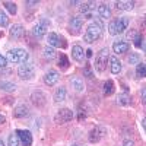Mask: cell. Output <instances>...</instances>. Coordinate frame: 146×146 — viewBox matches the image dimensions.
I'll return each instance as SVG.
<instances>
[{
  "label": "cell",
  "instance_id": "10",
  "mask_svg": "<svg viewBox=\"0 0 146 146\" xmlns=\"http://www.w3.org/2000/svg\"><path fill=\"white\" fill-rule=\"evenodd\" d=\"M31 101L35 107H44L45 102H47V96L44 95V92L41 91H35L32 95H31Z\"/></svg>",
  "mask_w": 146,
  "mask_h": 146
},
{
  "label": "cell",
  "instance_id": "1",
  "mask_svg": "<svg viewBox=\"0 0 146 146\" xmlns=\"http://www.w3.org/2000/svg\"><path fill=\"white\" fill-rule=\"evenodd\" d=\"M101 34H102V25H101L100 22H92V23H89V25H88L83 40L86 41L88 44H91V42L98 40L100 36H101Z\"/></svg>",
  "mask_w": 146,
  "mask_h": 146
},
{
  "label": "cell",
  "instance_id": "3",
  "mask_svg": "<svg viewBox=\"0 0 146 146\" xmlns=\"http://www.w3.org/2000/svg\"><path fill=\"white\" fill-rule=\"evenodd\" d=\"M108 60H110V51H108V48H102V50L96 54V58H95V69L98 70V72H104V70L107 69Z\"/></svg>",
  "mask_w": 146,
  "mask_h": 146
},
{
  "label": "cell",
  "instance_id": "15",
  "mask_svg": "<svg viewBox=\"0 0 146 146\" xmlns=\"http://www.w3.org/2000/svg\"><path fill=\"white\" fill-rule=\"evenodd\" d=\"M129 48L130 47H129V44L126 41H115L113 44V51L115 54H124V53L129 51Z\"/></svg>",
  "mask_w": 146,
  "mask_h": 146
},
{
  "label": "cell",
  "instance_id": "44",
  "mask_svg": "<svg viewBox=\"0 0 146 146\" xmlns=\"http://www.w3.org/2000/svg\"><path fill=\"white\" fill-rule=\"evenodd\" d=\"M0 146H5V143H3V140L0 139Z\"/></svg>",
  "mask_w": 146,
  "mask_h": 146
},
{
  "label": "cell",
  "instance_id": "24",
  "mask_svg": "<svg viewBox=\"0 0 146 146\" xmlns=\"http://www.w3.org/2000/svg\"><path fill=\"white\" fill-rule=\"evenodd\" d=\"M42 56L47 58V60H53L54 57H56V50L53 47H50V45H47L44 50H42Z\"/></svg>",
  "mask_w": 146,
  "mask_h": 146
},
{
  "label": "cell",
  "instance_id": "45",
  "mask_svg": "<svg viewBox=\"0 0 146 146\" xmlns=\"http://www.w3.org/2000/svg\"><path fill=\"white\" fill-rule=\"evenodd\" d=\"M73 146H78V145H73Z\"/></svg>",
  "mask_w": 146,
  "mask_h": 146
},
{
  "label": "cell",
  "instance_id": "25",
  "mask_svg": "<svg viewBox=\"0 0 146 146\" xmlns=\"http://www.w3.org/2000/svg\"><path fill=\"white\" fill-rule=\"evenodd\" d=\"M70 83H72V86L75 88L78 92H80V91L83 89V80H82L80 78H76V76L72 78V79H70Z\"/></svg>",
  "mask_w": 146,
  "mask_h": 146
},
{
  "label": "cell",
  "instance_id": "14",
  "mask_svg": "<svg viewBox=\"0 0 146 146\" xmlns=\"http://www.w3.org/2000/svg\"><path fill=\"white\" fill-rule=\"evenodd\" d=\"M104 135H105V129L96 127V129H94V130L89 133V142H91V143H98Z\"/></svg>",
  "mask_w": 146,
  "mask_h": 146
},
{
  "label": "cell",
  "instance_id": "40",
  "mask_svg": "<svg viewBox=\"0 0 146 146\" xmlns=\"http://www.w3.org/2000/svg\"><path fill=\"white\" fill-rule=\"evenodd\" d=\"M35 5H38V2H27V6H35Z\"/></svg>",
  "mask_w": 146,
  "mask_h": 146
},
{
  "label": "cell",
  "instance_id": "17",
  "mask_svg": "<svg viewBox=\"0 0 146 146\" xmlns=\"http://www.w3.org/2000/svg\"><path fill=\"white\" fill-rule=\"evenodd\" d=\"M13 115L16 117V118H23V117H27V115H29V108L27 107V105H18L16 108H15V111H13Z\"/></svg>",
  "mask_w": 146,
  "mask_h": 146
},
{
  "label": "cell",
  "instance_id": "21",
  "mask_svg": "<svg viewBox=\"0 0 146 146\" xmlns=\"http://www.w3.org/2000/svg\"><path fill=\"white\" fill-rule=\"evenodd\" d=\"M66 95H67V92H66V88H58L57 91H56V94H54V101L56 102H63L64 100H66Z\"/></svg>",
  "mask_w": 146,
  "mask_h": 146
},
{
  "label": "cell",
  "instance_id": "8",
  "mask_svg": "<svg viewBox=\"0 0 146 146\" xmlns=\"http://www.w3.org/2000/svg\"><path fill=\"white\" fill-rule=\"evenodd\" d=\"M113 23H114V28H115V34H121L129 27V18H126V16L117 18V19L113 21Z\"/></svg>",
  "mask_w": 146,
  "mask_h": 146
},
{
  "label": "cell",
  "instance_id": "28",
  "mask_svg": "<svg viewBox=\"0 0 146 146\" xmlns=\"http://www.w3.org/2000/svg\"><path fill=\"white\" fill-rule=\"evenodd\" d=\"M117 102H118L120 105H129V104H130V96H129V94H120L118 98H117Z\"/></svg>",
  "mask_w": 146,
  "mask_h": 146
},
{
  "label": "cell",
  "instance_id": "5",
  "mask_svg": "<svg viewBox=\"0 0 146 146\" xmlns=\"http://www.w3.org/2000/svg\"><path fill=\"white\" fill-rule=\"evenodd\" d=\"M18 75L21 79L23 80H29L35 76V70H34V66L29 64V63H25V64H21L19 69H18Z\"/></svg>",
  "mask_w": 146,
  "mask_h": 146
},
{
  "label": "cell",
  "instance_id": "27",
  "mask_svg": "<svg viewBox=\"0 0 146 146\" xmlns=\"http://www.w3.org/2000/svg\"><path fill=\"white\" fill-rule=\"evenodd\" d=\"M3 6L9 10V13H10V15H16V12H18L16 3H13V2H3Z\"/></svg>",
  "mask_w": 146,
  "mask_h": 146
},
{
  "label": "cell",
  "instance_id": "41",
  "mask_svg": "<svg viewBox=\"0 0 146 146\" xmlns=\"http://www.w3.org/2000/svg\"><path fill=\"white\" fill-rule=\"evenodd\" d=\"M142 126H143V129H145V131H146V117L142 120Z\"/></svg>",
  "mask_w": 146,
  "mask_h": 146
},
{
  "label": "cell",
  "instance_id": "11",
  "mask_svg": "<svg viewBox=\"0 0 146 146\" xmlns=\"http://www.w3.org/2000/svg\"><path fill=\"white\" fill-rule=\"evenodd\" d=\"M60 76H58V73L56 70H48L45 75H44V83L47 85V86H53V85H56L58 82Z\"/></svg>",
  "mask_w": 146,
  "mask_h": 146
},
{
  "label": "cell",
  "instance_id": "20",
  "mask_svg": "<svg viewBox=\"0 0 146 146\" xmlns=\"http://www.w3.org/2000/svg\"><path fill=\"white\" fill-rule=\"evenodd\" d=\"M98 13L102 19H108V18H111V10H110V7L107 5H100L98 6Z\"/></svg>",
  "mask_w": 146,
  "mask_h": 146
},
{
  "label": "cell",
  "instance_id": "18",
  "mask_svg": "<svg viewBox=\"0 0 146 146\" xmlns=\"http://www.w3.org/2000/svg\"><path fill=\"white\" fill-rule=\"evenodd\" d=\"M110 63H111V73L113 75H118V73L121 72V63L120 60L117 57H110Z\"/></svg>",
  "mask_w": 146,
  "mask_h": 146
},
{
  "label": "cell",
  "instance_id": "39",
  "mask_svg": "<svg viewBox=\"0 0 146 146\" xmlns=\"http://www.w3.org/2000/svg\"><path fill=\"white\" fill-rule=\"evenodd\" d=\"M123 146H135V143H133L131 140H124V143H123Z\"/></svg>",
  "mask_w": 146,
  "mask_h": 146
},
{
  "label": "cell",
  "instance_id": "23",
  "mask_svg": "<svg viewBox=\"0 0 146 146\" xmlns=\"http://www.w3.org/2000/svg\"><path fill=\"white\" fill-rule=\"evenodd\" d=\"M115 7L120 10H131L135 7V2H115Z\"/></svg>",
  "mask_w": 146,
  "mask_h": 146
},
{
  "label": "cell",
  "instance_id": "9",
  "mask_svg": "<svg viewBox=\"0 0 146 146\" xmlns=\"http://www.w3.org/2000/svg\"><path fill=\"white\" fill-rule=\"evenodd\" d=\"M16 135L19 136L22 146H31L32 145V135L29 130H16Z\"/></svg>",
  "mask_w": 146,
  "mask_h": 146
},
{
  "label": "cell",
  "instance_id": "6",
  "mask_svg": "<svg viewBox=\"0 0 146 146\" xmlns=\"http://www.w3.org/2000/svg\"><path fill=\"white\" fill-rule=\"evenodd\" d=\"M47 41H48V45L50 47H62V48H66V40L63 36H60L56 32H50L47 35Z\"/></svg>",
  "mask_w": 146,
  "mask_h": 146
},
{
  "label": "cell",
  "instance_id": "38",
  "mask_svg": "<svg viewBox=\"0 0 146 146\" xmlns=\"http://www.w3.org/2000/svg\"><path fill=\"white\" fill-rule=\"evenodd\" d=\"M142 101H143V102H146V88H143V89H142Z\"/></svg>",
  "mask_w": 146,
  "mask_h": 146
},
{
  "label": "cell",
  "instance_id": "13",
  "mask_svg": "<svg viewBox=\"0 0 146 146\" xmlns=\"http://www.w3.org/2000/svg\"><path fill=\"white\" fill-rule=\"evenodd\" d=\"M82 25H83V19L79 16H75L69 21V29L72 34H78L82 29Z\"/></svg>",
  "mask_w": 146,
  "mask_h": 146
},
{
  "label": "cell",
  "instance_id": "36",
  "mask_svg": "<svg viewBox=\"0 0 146 146\" xmlns=\"http://www.w3.org/2000/svg\"><path fill=\"white\" fill-rule=\"evenodd\" d=\"M135 45H136V47H139V48L143 45V44H142V36H140V35H137V36H136V40H135Z\"/></svg>",
  "mask_w": 146,
  "mask_h": 146
},
{
  "label": "cell",
  "instance_id": "34",
  "mask_svg": "<svg viewBox=\"0 0 146 146\" xmlns=\"http://www.w3.org/2000/svg\"><path fill=\"white\" fill-rule=\"evenodd\" d=\"M136 36H137V32H136L135 29L129 31V34H127V38H129V40H136Z\"/></svg>",
  "mask_w": 146,
  "mask_h": 146
},
{
  "label": "cell",
  "instance_id": "33",
  "mask_svg": "<svg viewBox=\"0 0 146 146\" xmlns=\"http://www.w3.org/2000/svg\"><path fill=\"white\" fill-rule=\"evenodd\" d=\"M58 66L62 67V69H67V67H69V60H67V57H66L64 54H62V57H60Z\"/></svg>",
  "mask_w": 146,
  "mask_h": 146
},
{
  "label": "cell",
  "instance_id": "43",
  "mask_svg": "<svg viewBox=\"0 0 146 146\" xmlns=\"http://www.w3.org/2000/svg\"><path fill=\"white\" fill-rule=\"evenodd\" d=\"M91 56H92V50H88L86 51V57H91Z\"/></svg>",
  "mask_w": 146,
  "mask_h": 146
},
{
  "label": "cell",
  "instance_id": "29",
  "mask_svg": "<svg viewBox=\"0 0 146 146\" xmlns=\"http://www.w3.org/2000/svg\"><path fill=\"white\" fill-rule=\"evenodd\" d=\"M9 146H21V140L16 133H12L9 136Z\"/></svg>",
  "mask_w": 146,
  "mask_h": 146
},
{
  "label": "cell",
  "instance_id": "42",
  "mask_svg": "<svg viewBox=\"0 0 146 146\" xmlns=\"http://www.w3.org/2000/svg\"><path fill=\"white\" fill-rule=\"evenodd\" d=\"M5 121H6V120H5V117H3V115H0V124H3Z\"/></svg>",
  "mask_w": 146,
  "mask_h": 146
},
{
  "label": "cell",
  "instance_id": "19",
  "mask_svg": "<svg viewBox=\"0 0 146 146\" xmlns=\"http://www.w3.org/2000/svg\"><path fill=\"white\" fill-rule=\"evenodd\" d=\"M23 34H25V29H23L22 25H13L10 28V36L12 38H21Z\"/></svg>",
  "mask_w": 146,
  "mask_h": 146
},
{
  "label": "cell",
  "instance_id": "30",
  "mask_svg": "<svg viewBox=\"0 0 146 146\" xmlns=\"http://www.w3.org/2000/svg\"><path fill=\"white\" fill-rule=\"evenodd\" d=\"M136 75L139 78H146V64L143 63H139L137 67H136Z\"/></svg>",
  "mask_w": 146,
  "mask_h": 146
},
{
  "label": "cell",
  "instance_id": "4",
  "mask_svg": "<svg viewBox=\"0 0 146 146\" xmlns=\"http://www.w3.org/2000/svg\"><path fill=\"white\" fill-rule=\"evenodd\" d=\"M73 117H75V113H73L70 108H62L56 114L54 120H56L57 124H64V123H69L70 120H73Z\"/></svg>",
  "mask_w": 146,
  "mask_h": 146
},
{
  "label": "cell",
  "instance_id": "35",
  "mask_svg": "<svg viewBox=\"0 0 146 146\" xmlns=\"http://www.w3.org/2000/svg\"><path fill=\"white\" fill-rule=\"evenodd\" d=\"M6 66H7V58L0 54V67H6Z\"/></svg>",
  "mask_w": 146,
  "mask_h": 146
},
{
  "label": "cell",
  "instance_id": "32",
  "mask_svg": "<svg viewBox=\"0 0 146 146\" xmlns=\"http://www.w3.org/2000/svg\"><path fill=\"white\" fill-rule=\"evenodd\" d=\"M129 63L130 64H139V60H140V57H139V54L137 53H131L130 56H129Z\"/></svg>",
  "mask_w": 146,
  "mask_h": 146
},
{
  "label": "cell",
  "instance_id": "26",
  "mask_svg": "<svg viewBox=\"0 0 146 146\" xmlns=\"http://www.w3.org/2000/svg\"><path fill=\"white\" fill-rule=\"evenodd\" d=\"M0 89L6 91V92H13L16 91V85L12 82H0Z\"/></svg>",
  "mask_w": 146,
  "mask_h": 146
},
{
  "label": "cell",
  "instance_id": "22",
  "mask_svg": "<svg viewBox=\"0 0 146 146\" xmlns=\"http://www.w3.org/2000/svg\"><path fill=\"white\" fill-rule=\"evenodd\" d=\"M102 91H104V95H105V96L113 95V92H114V83H113V80H107V82H104Z\"/></svg>",
  "mask_w": 146,
  "mask_h": 146
},
{
  "label": "cell",
  "instance_id": "2",
  "mask_svg": "<svg viewBox=\"0 0 146 146\" xmlns=\"http://www.w3.org/2000/svg\"><path fill=\"white\" fill-rule=\"evenodd\" d=\"M29 54L23 48H13L7 53V60L10 63H27Z\"/></svg>",
  "mask_w": 146,
  "mask_h": 146
},
{
  "label": "cell",
  "instance_id": "16",
  "mask_svg": "<svg viewBox=\"0 0 146 146\" xmlns=\"http://www.w3.org/2000/svg\"><path fill=\"white\" fill-rule=\"evenodd\" d=\"M72 56H73V58H75L76 62H83V58H85L83 48H82L80 45H73V48H72Z\"/></svg>",
  "mask_w": 146,
  "mask_h": 146
},
{
  "label": "cell",
  "instance_id": "37",
  "mask_svg": "<svg viewBox=\"0 0 146 146\" xmlns=\"http://www.w3.org/2000/svg\"><path fill=\"white\" fill-rule=\"evenodd\" d=\"M85 75H86L88 78H92V72H91L89 66H86V69H85Z\"/></svg>",
  "mask_w": 146,
  "mask_h": 146
},
{
  "label": "cell",
  "instance_id": "12",
  "mask_svg": "<svg viewBox=\"0 0 146 146\" xmlns=\"http://www.w3.org/2000/svg\"><path fill=\"white\" fill-rule=\"evenodd\" d=\"M94 9H95V3H94V2H85V3H82L80 7H79L80 13H83L85 16H86L85 19H92V18H94V13H92Z\"/></svg>",
  "mask_w": 146,
  "mask_h": 146
},
{
  "label": "cell",
  "instance_id": "31",
  "mask_svg": "<svg viewBox=\"0 0 146 146\" xmlns=\"http://www.w3.org/2000/svg\"><path fill=\"white\" fill-rule=\"evenodd\" d=\"M7 25H9V18H7V15L5 13L3 10H0V27L6 28Z\"/></svg>",
  "mask_w": 146,
  "mask_h": 146
},
{
  "label": "cell",
  "instance_id": "7",
  "mask_svg": "<svg viewBox=\"0 0 146 146\" xmlns=\"http://www.w3.org/2000/svg\"><path fill=\"white\" fill-rule=\"evenodd\" d=\"M48 25H50V22H48L47 19H41V22L38 23V25H35L34 27V29H32V34H34V36H36V38H42V36L47 34V28H48Z\"/></svg>",
  "mask_w": 146,
  "mask_h": 146
}]
</instances>
